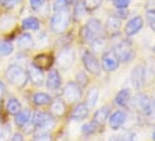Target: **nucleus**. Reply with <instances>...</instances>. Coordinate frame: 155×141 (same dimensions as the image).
I'll return each instance as SVG.
<instances>
[{
	"mask_svg": "<svg viewBox=\"0 0 155 141\" xmlns=\"http://www.w3.org/2000/svg\"><path fill=\"white\" fill-rule=\"evenodd\" d=\"M146 80V68L142 65H137L131 72V83L136 90H141Z\"/></svg>",
	"mask_w": 155,
	"mask_h": 141,
	"instance_id": "1a4fd4ad",
	"label": "nucleus"
},
{
	"mask_svg": "<svg viewBox=\"0 0 155 141\" xmlns=\"http://www.w3.org/2000/svg\"><path fill=\"white\" fill-rule=\"evenodd\" d=\"M28 77L30 79V81L36 86H41L45 81V77H43L42 70L38 67H35L34 65H30L28 67Z\"/></svg>",
	"mask_w": 155,
	"mask_h": 141,
	"instance_id": "4468645a",
	"label": "nucleus"
},
{
	"mask_svg": "<svg viewBox=\"0 0 155 141\" xmlns=\"http://www.w3.org/2000/svg\"><path fill=\"white\" fill-rule=\"evenodd\" d=\"M13 52V45L11 42L0 41V56H7Z\"/></svg>",
	"mask_w": 155,
	"mask_h": 141,
	"instance_id": "c85d7f7f",
	"label": "nucleus"
},
{
	"mask_svg": "<svg viewBox=\"0 0 155 141\" xmlns=\"http://www.w3.org/2000/svg\"><path fill=\"white\" fill-rule=\"evenodd\" d=\"M110 106H102L100 108L95 114H94V122L97 124V126H101L106 122V120L110 117Z\"/></svg>",
	"mask_w": 155,
	"mask_h": 141,
	"instance_id": "aec40b11",
	"label": "nucleus"
},
{
	"mask_svg": "<svg viewBox=\"0 0 155 141\" xmlns=\"http://www.w3.org/2000/svg\"><path fill=\"white\" fill-rule=\"evenodd\" d=\"M152 139H153V141H155V128L153 130V133H152Z\"/></svg>",
	"mask_w": 155,
	"mask_h": 141,
	"instance_id": "de8ad7c7",
	"label": "nucleus"
},
{
	"mask_svg": "<svg viewBox=\"0 0 155 141\" xmlns=\"http://www.w3.org/2000/svg\"><path fill=\"white\" fill-rule=\"evenodd\" d=\"M31 124L35 127V129L41 133H46L47 130L52 129L55 124L54 118L45 111H36L31 117Z\"/></svg>",
	"mask_w": 155,
	"mask_h": 141,
	"instance_id": "20e7f679",
	"label": "nucleus"
},
{
	"mask_svg": "<svg viewBox=\"0 0 155 141\" xmlns=\"http://www.w3.org/2000/svg\"><path fill=\"white\" fill-rule=\"evenodd\" d=\"M102 68L107 72H113L119 67V59L117 58V55L112 52H106L102 55Z\"/></svg>",
	"mask_w": 155,
	"mask_h": 141,
	"instance_id": "9d476101",
	"label": "nucleus"
},
{
	"mask_svg": "<svg viewBox=\"0 0 155 141\" xmlns=\"http://www.w3.org/2000/svg\"><path fill=\"white\" fill-rule=\"evenodd\" d=\"M147 20L149 23V25L155 23V10H148L147 12Z\"/></svg>",
	"mask_w": 155,
	"mask_h": 141,
	"instance_id": "ea45409f",
	"label": "nucleus"
},
{
	"mask_svg": "<svg viewBox=\"0 0 155 141\" xmlns=\"http://www.w3.org/2000/svg\"><path fill=\"white\" fill-rule=\"evenodd\" d=\"M51 110L57 117H61L65 114V103L61 99H54L51 104Z\"/></svg>",
	"mask_w": 155,
	"mask_h": 141,
	"instance_id": "a878e982",
	"label": "nucleus"
},
{
	"mask_svg": "<svg viewBox=\"0 0 155 141\" xmlns=\"http://www.w3.org/2000/svg\"><path fill=\"white\" fill-rule=\"evenodd\" d=\"M64 97L69 103H74L77 102L78 99H81L82 97V89L77 83L70 81L66 84L65 89H64Z\"/></svg>",
	"mask_w": 155,
	"mask_h": 141,
	"instance_id": "0eeeda50",
	"label": "nucleus"
},
{
	"mask_svg": "<svg viewBox=\"0 0 155 141\" xmlns=\"http://www.w3.org/2000/svg\"><path fill=\"white\" fill-rule=\"evenodd\" d=\"M127 16H129V11H127V10H125V8L119 10V11L116 13V17L118 18V19H119V18H121V19H123V18H126Z\"/></svg>",
	"mask_w": 155,
	"mask_h": 141,
	"instance_id": "79ce46f5",
	"label": "nucleus"
},
{
	"mask_svg": "<svg viewBox=\"0 0 155 141\" xmlns=\"http://www.w3.org/2000/svg\"><path fill=\"white\" fill-rule=\"evenodd\" d=\"M99 99V90L96 87H93L89 90L88 95H87V101H85V105L88 106V109H93L94 106L96 105Z\"/></svg>",
	"mask_w": 155,
	"mask_h": 141,
	"instance_id": "b1692460",
	"label": "nucleus"
},
{
	"mask_svg": "<svg viewBox=\"0 0 155 141\" xmlns=\"http://www.w3.org/2000/svg\"><path fill=\"white\" fill-rule=\"evenodd\" d=\"M130 101H131V91H130V89H121L117 93L116 98H114V102L119 106L127 105Z\"/></svg>",
	"mask_w": 155,
	"mask_h": 141,
	"instance_id": "6ab92c4d",
	"label": "nucleus"
},
{
	"mask_svg": "<svg viewBox=\"0 0 155 141\" xmlns=\"http://www.w3.org/2000/svg\"><path fill=\"white\" fill-rule=\"evenodd\" d=\"M33 65H34L35 67L40 68L41 70H47V68L52 65V58H51L49 55H47V54H41V55L35 58Z\"/></svg>",
	"mask_w": 155,
	"mask_h": 141,
	"instance_id": "4be33fe9",
	"label": "nucleus"
},
{
	"mask_svg": "<svg viewBox=\"0 0 155 141\" xmlns=\"http://www.w3.org/2000/svg\"><path fill=\"white\" fill-rule=\"evenodd\" d=\"M82 61H83V65H84L85 70H88L89 73H91V74H100V64H99V60L96 59V56L93 53L85 52L83 54Z\"/></svg>",
	"mask_w": 155,
	"mask_h": 141,
	"instance_id": "6e6552de",
	"label": "nucleus"
},
{
	"mask_svg": "<svg viewBox=\"0 0 155 141\" xmlns=\"http://www.w3.org/2000/svg\"><path fill=\"white\" fill-rule=\"evenodd\" d=\"M149 97L147 96V95H144V93H138V95H136L130 102H131V104H132V108H135V109H137V110H140V111H144L146 110V108L148 105V103H149Z\"/></svg>",
	"mask_w": 155,
	"mask_h": 141,
	"instance_id": "2eb2a0df",
	"label": "nucleus"
},
{
	"mask_svg": "<svg viewBox=\"0 0 155 141\" xmlns=\"http://www.w3.org/2000/svg\"><path fill=\"white\" fill-rule=\"evenodd\" d=\"M75 58H76V54H75V50L71 49V48H68V49H64L63 52L59 53L58 55V59H57V65L60 70H69L74 62H75Z\"/></svg>",
	"mask_w": 155,
	"mask_h": 141,
	"instance_id": "423d86ee",
	"label": "nucleus"
},
{
	"mask_svg": "<svg viewBox=\"0 0 155 141\" xmlns=\"http://www.w3.org/2000/svg\"><path fill=\"white\" fill-rule=\"evenodd\" d=\"M125 121H126V115H125V112H123L120 110L113 112L108 117V124H110L111 129H113V130H117V129L121 128V126L124 124Z\"/></svg>",
	"mask_w": 155,
	"mask_h": 141,
	"instance_id": "ddd939ff",
	"label": "nucleus"
},
{
	"mask_svg": "<svg viewBox=\"0 0 155 141\" xmlns=\"http://www.w3.org/2000/svg\"><path fill=\"white\" fill-rule=\"evenodd\" d=\"M70 24V12L68 8H61L55 11L51 19V29L55 34L64 33Z\"/></svg>",
	"mask_w": 155,
	"mask_h": 141,
	"instance_id": "f03ea898",
	"label": "nucleus"
},
{
	"mask_svg": "<svg viewBox=\"0 0 155 141\" xmlns=\"http://www.w3.org/2000/svg\"><path fill=\"white\" fill-rule=\"evenodd\" d=\"M85 14H87V8H85V5H84V1H77V2L75 4V10H74L75 19H76V20H79V19H82Z\"/></svg>",
	"mask_w": 155,
	"mask_h": 141,
	"instance_id": "cd10ccee",
	"label": "nucleus"
},
{
	"mask_svg": "<svg viewBox=\"0 0 155 141\" xmlns=\"http://www.w3.org/2000/svg\"><path fill=\"white\" fill-rule=\"evenodd\" d=\"M76 0H65V2H66V5L69 6V5H71V4H74Z\"/></svg>",
	"mask_w": 155,
	"mask_h": 141,
	"instance_id": "49530a36",
	"label": "nucleus"
},
{
	"mask_svg": "<svg viewBox=\"0 0 155 141\" xmlns=\"http://www.w3.org/2000/svg\"><path fill=\"white\" fill-rule=\"evenodd\" d=\"M33 102L34 104L38 106H42V105H47L52 102V98L49 95L45 93V92H38L33 96Z\"/></svg>",
	"mask_w": 155,
	"mask_h": 141,
	"instance_id": "393cba45",
	"label": "nucleus"
},
{
	"mask_svg": "<svg viewBox=\"0 0 155 141\" xmlns=\"http://www.w3.org/2000/svg\"><path fill=\"white\" fill-rule=\"evenodd\" d=\"M96 130H97V124H96L94 121L88 122V123L83 124V127H82V133H83L84 135H91V134H94Z\"/></svg>",
	"mask_w": 155,
	"mask_h": 141,
	"instance_id": "c756f323",
	"label": "nucleus"
},
{
	"mask_svg": "<svg viewBox=\"0 0 155 141\" xmlns=\"http://www.w3.org/2000/svg\"><path fill=\"white\" fill-rule=\"evenodd\" d=\"M6 110H7V112L10 115H15L16 116L21 111V103H19V101L17 98H15V97L8 98V101L6 103Z\"/></svg>",
	"mask_w": 155,
	"mask_h": 141,
	"instance_id": "bb28decb",
	"label": "nucleus"
},
{
	"mask_svg": "<svg viewBox=\"0 0 155 141\" xmlns=\"http://www.w3.org/2000/svg\"><path fill=\"white\" fill-rule=\"evenodd\" d=\"M150 28H152V29H153V30L155 31V23H154V24H152V25H150Z\"/></svg>",
	"mask_w": 155,
	"mask_h": 141,
	"instance_id": "09e8293b",
	"label": "nucleus"
},
{
	"mask_svg": "<svg viewBox=\"0 0 155 141\" xmlns=\"http://www.w3.org/2000/svg\"><path fill=\"white\" fill-rule=\"evenodd\" d=\"M108 141H120L119 134H118V135H112V136H110V140Z\"/></svg>",
	"mask_w": 155,
	"mask_h": 141,
	"instance_id": "a18cd8bd",
	"label": "nucleus"
},
{
	"mask_svg": "<svg viewBox=\"0 0 155 141\" xmlns=\"http://www.w3.org/2000/svg\"><path fill=\"white\" fill-rule=\"evenodd\" d=\"M120 141H136V134L132 132H125L123 134H119Z\"/></svg>",
	"mask_w": 155,
	"mask_h": 141,
	"instance_id": "72a5a7b5",
	"label": "nucleus"
},
{
	"mask_svg": "<svg viewBox=\"0 0 155 141\" xmlns=\"http://www.w3.org/2000/svg\"><path fill=\"white\" fill-rule=\"evenodd\" d=\"M53 6H54V10H55V11L61 10V8H66V7H68V5H66L65 0H54Z\"/></svg>",
	"mask_w": 155,
	"mask_h": 141,
	"instance_id": "58836bf2",
	"label": "nucleus"
},
{
	"mask_svg": "<svg viewBox=\"0 0 155 141\" xmlns=\"http://www.w3.org/2000/svg\"><path fill=\"white\" fill-rule=\"evenodd\" d=\"M76 79H77V84L82 87V86H84V85H87V83H88V78H87V74L82 70V72H79L77 74V77H76Z\"/></svg>",
	"mask_w": 155,
	"mask_h": 141,
	"instance_id": "c9c22d12",
	"label": "nucleus"
},
{
	"mask_svg": "<svg viewBox=\"0 0 155 141\" xmlns=\"http://www.w3.org/2000/svg\"><path fill=\"white\" fill-rule=\"evenodd\" d=\"M33 141H52V136L48 133H40L33 139Z\"/></svg>",
	"mask_w": 155,
	"mask_h": 141,
	"instance_id": "4c0bfd02",
	"label": "nucleus"
},
{
	"mask_svg": "<svg viewBox=\"0 0 155 141\" xmlns=\"http://www.w3.org/2000/svg\"><path fill=\"white\" fill-rule=\"evenodd\" d=\"M22 1L23 0H1L2 5L7 8H13V7L18 6L19 4H22Z\"/></svg>",
	"mask_w": 155,
	"mask_h": 141,
	"instance_id": "e433bc0d",
	"label": "nucleus"
},
{
	"mask_svg": "<svg viewBox=\"0 0 155 141\" xmlns=\"http://www.w3.org/2000/svg\"><path fill=\"white\" fill-rule=\"evenodd\" d=\"M11 134V127L10 126H1L0 127V141H8Z\"/></svg>",
	"mask_w": 155,
	"mask_h": 141,
	"instance_id": "2f4dec72",
	"label": "nucleus"
},
{
	"mask_svg": "<svg viewBox=\"0 0 155 141\" xmlns=\"http://www.w3.org/2000/svg\"><path fill=\"white\" fill-rule=\"evenodd\" d=\"M11 141H24V139H23V135L21 133H16V134H13Z\"/></svg>",
	"mask_w": 155,
	"mask_h": 141,
	"instance_id": "c03bdc74",
	"label": "nucleus"
},
{
	"mask_svg": "<svg viewBox=\"0 0 155 141\" xmlns=\"http://www.w3.org/2000/svg\"><path fill=\"white\" fill-rule=\"evenodd\" d=\"M102 0H85L84 1V5H85V8H87V12H93L95 11L96 8L100 7Z\"/></svg>",
	"mask_w": 155,
	"mask_h": 141,
	"instance_id": "7c9ffc66",
	"label": "nucleus"
},
{
	"mask_svg": "<svg viewBox=\"0 0 155 141\" xmlns=\"http://www.w3.org/2000/svg\"><path fill=\"white\" fill-rule=\"evenodd\" d=\"M17 45L19 49L22 50H28L30 48L34 47V39H33V36L28 33H24L18 37L17 39Z\"/></svg>",
	"mask_w": 155,
	"mask_h": 141,
	"instance_id": "f3484780",
	"label": "nucleus"
},
{
	"mask_svg": "<svg viewBox=\"0 0 155 141\" xmlns=\"http://www.w3.org/2000/svg\"><path fill=\"white\" fill-rule=\"evenodd\" d=\"M113 53L117 55V58L119 59V61L121 62H130L135 55L132 45L129 41H121L116 45Z\"/></svg>",
	"mask_w": 155,
	"mask_h": 141,
	"instance_id": "39448f33",
	"label": "nucleus"
},
{
	"mask_svg": "<svg viewBox=\"0 0 155 141\" xmlns=\"http://www.w3.org/2000/svg\"><path fill=\"white\" fill-rule=\"evenodd\" d=\"M120 20L117 18L116 16H111L108 17V19L106 20V24H105V31H107L108 34H117L120 29Z\"/></svg>",
	"mask_w": 155,
	"mask_h": 141,
	"instance_id": "412c9836",
	"label": "nucleus"
},
{
	"mask_svg": "<svg viewBox=\"0 0 155 141\" xmlns=\"http://www.w3.org/2000/svg\"><path fill=\"white\" fill-rule=\"evenodd\" d=\"M22 27H23V29H25V30L36 31V30L40 29V20L36 17H27L25 19H23Z\"/></svg>",
	"mask_w": 155,
	"mask_h": 141,
	"instance_id": "5701e85b",
	"label": "nucleus"
},
{
	"mask_svg": "<svg viewBox=\"0 0 155 141\" xmlns=\"http://www.w3.org/2000/svg\"><path fill=\"white\" fill-rule=\"evenodd\" d=\"M6 78L7 80L17 86V87H23L28 80H29V77H28V72L24 70L21 66L18 65H10L6 70Z\"/></svg>",
	"mask_w": 155,
	"mask_h": 141,
	"instance_id": "7ed1b4c3",
	"label": "nucleus"
},
{
	"mask_svg": "<svg viewBox=\"0 0 155 141\" xmlns=\"http://www.w3.org/2000/svg\"><path fill=\"white\" fill-rule=\"evenodd\" d=\"M153 50H154V53H155V47H154V48H153Z\"/></svg>",
	"mask_w": 155,
	"mask_h": 141,
	"instance_id": "8fccbe9b",
	"label": "nucleus"
},
{
	"mask_svg": "<svg viewBox=\"0 0 155 141\" xmlns=\"http://www.w3.org/2000/svg\"><path fill=\"white\" fill-rule=\"evenodd\" d=\"M130 2H131V0H113V5L118 10L126 8L130 5Z\"/></svg>",
	"mask_w": 155,
	"mask_h": 141,
	"instance_id": "f704fd0d",
	"label": "nucleus"
},
{
	"mask_svg": "<svg viewBox=\"0 0 155 141\" xmlns=\"http://www.w3.org/2000/svg\"><path fill=\"white\" fill-rule=\"evenodd\" d=\"M0 1H1V0H0Z\"/></svg>",
	"mask_w": 155,
	"mask_h": 141,
	"instance_id": "3c124183",
	"label": "nucleus"
},
{
	"mask_svg": "<svg viewBox=\"0 0 155 141\" xmlns=\"http://www.w3.org/2000/svg\"><path fill=\"white\" fill-rule=\"evenodd\" d=\"M104 31H105V28L101 24V22L99 19L91 18L82 28V30H81V37H82V39L84 42L91 43L94 39H96L99 37H102L104 36Z\"/></svg>",
	"mask_w": 155,
	"mask_h": 141,
	"instance_id": "f257e3e1",
	"label": "nucleus"
},
{
	"mask_svg": "<svg viewBox=\"0 0 155 141\" xmlns=\"http://www.w3.org/2000/svg\"><path fill=\"white\" fill-rule=\"evenodd\" d=\"M5 95H6V86H5V84L0 80V99H2Z\"/></svg>",
	"mask_w": 155,
	"mask_h": 141,
	"instance_id": "37998d69",
	"label": "nucleus"
},
{
	"mask_svg": "<svg viewBox=\"0 0 155 141\" xmlns=\"http://www.w3.org/2000/svg\"><path fill=\"white\" fill-rule=\"evenodd\" d=\"M16 124L19 127H24L31 121V111L29 109H21V111L16 115Z\"/></svg>",
	"mask_w": 155,
	"mask_h": 141,
	"instance_id": "a211bd4d",
	"label": "nucleus"
},
{
	"mask_svg": "<svg viewBox=\"0 0 155 141\" xmlns=\"http://www.w3.org/2000/svg\"><path fill=\"white\" fill-rule=\"evenodd\" d=\"M143 114L147 115V116H150V115L155 114V98H150L149 99V103H148V105L146 108V110L143 111Z\"/></svg>",
	"mask_w": 155,
	"mask_h": 141,
	"instance_id": "473e14b6",
	"label": "nucleus"
},
{
	"mask_svg": "<svg viewBox=\"0 0 155 141\" xmlns=\"http://www.w3.org/2000/svg\"><path fill=\"white\" fill-rule=\"evenodd\" d=\"M88 114H89L88 106L84 103H81V104H77L74 108V110L71 112V118L74 121H82V120L88 117Z\"/></svg>",
	"mask_w": 155,
	"mask_h": 141,
	"instance_id": "dca6fc26",
	"label": "nucleus"
},
{
	"mask_svg": "<svg viewBox=\"0 0 155 141\" xmlns=\"http://www.w3.org/2000/svg\"><path fill=\"white\" fill-rule=\"evenodd\" d=\"M61 85V77L58 70H51L46 78V86L51 91H57Z\"/></svg>",
	"mask_w": 155,
	"mask_h": 141,
	"instance_id": "9b49d317",
	"label": "nucleus"
},
{
	"mask_svg": "<svg viewBox=\"0 0 155 141\" xmlns=\"http://www.w3.org/2000/svg\"><path fill=\"white\" fill-rule=\"evenodd\" d=\"M30 1V6L34 8V10H39L40 7L45 4L46 0H29Z\"/></svg>",
	"mask_w": 155,
	"mask_h": 141,
	"instance_id": "a19ab883",
	"label": "nucleus"
},
{
	"mask_svg": "<svg viewBox=\"0 0 155 141\" xmlns=\"http://www.w3.org/2000/svg\"><path fill=\"white\" fill-rule=\"evenodd\" d=\"M143 28V18L141 16H136L131 18L126 27H125V35L126 36H134L136 35L141 29Z\"/></svg>",
	"mask_w": 155,
	"mask_h": 141,
	"instance_id": "f8f14e48",
	"label": "nucleus"
}]
</instances>
